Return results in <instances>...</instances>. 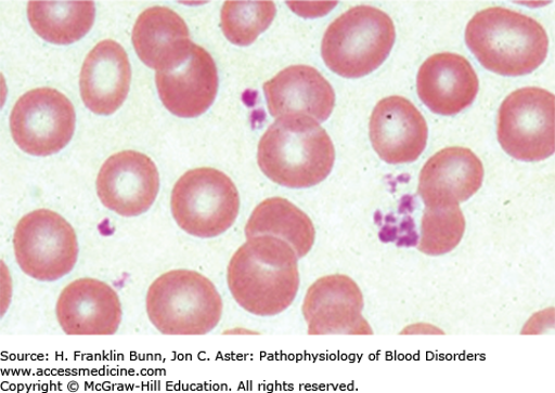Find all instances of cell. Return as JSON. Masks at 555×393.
<instances>
[{
    "label": "cell",
    "instance_id": "1",
    "mask_svg": "<svg viewBox=\"0 0 555 393\" xmlns=\"http://www.w3.org/2000/svg\"><path fill=\"white\" fill-rule=\"evenodd\" d=\"M298 259L291 245L281 238H248L228 266V286L234 300L255 316L284 313L299 290Z\"/></svg>",
    "mask_w": 555,
    "mask_h": 393
},
{
    "label": "cell",
    "instance_id": "2",
    "mask_svg": "<svg viewBox=\"0 0 555 393\" xmlns=\"http://www.w3.org/2000/svg\"><path fill=\"white\" fill-rule=\"evenodd\" d=\"M257 160L271 182L287 188H309L332 173L335 147L313 119H278L260 139Z\"/></svg>",
    "mask_w": 555,
    "mask_h": 393
},
{
    "label": "cell",
    "instance_id": "3",
    "mask_svg": "<svg viewBox=\"0 0 555 393\" xmlns=\"http://www.w3.org/2000/svg\"><path fill=\"white\" fill-rule=\"evenodd\" d=\"M465 39L483 68L505 77L533 73L548 53L544 27L529 15L503 8L473 16Z\"/></svg>",
    "mask_w": 555,
    "mask_h": 393
},
{
    "label": "cell",
    "instance_id": "4",
    "mask_svg": "<svg viewBox=\"0 0 555 393\" xmlns=\"http://www.w3.org/2000/svg\"><path fill=\"white\" fill-rule=\"evenodd\" d=\"M145 305L153 325L167 336H205L219 325L223 311L214 283L185 270L157 277L146 293Z\"/></svg>",
    "mask_w": 555,
    "mask_h": 393
},
{
    "label": "cell",
    "instance_id": "5",
    "mask_svg": "<svg viewBox=\"0 0 555 393\" xmlns=\"http://www.w3.org/2000/svg\"><path fill=\"white\" fill-rule=\"evenodd\" d=\"M396 38V27L388 14L367 5L356 6L325 30L322 57L338 76L362 78L380 68Z\"/></svg>",
    "mask_w": 555,
    "mask_h": 393
},
{
    "label": "cell",
    "instance_id": "6",
    "mask_svg": "<svg viewBox=\"0 0 555 393\" xmlns=\"http://www.w3.org/2000/svg\"><path fill=\"white\" fill-rule=\"evenodd\" d=\"M172 215L191 236L214 238L230 231L240 211V194L223 172L201 168L186 172L171 194Z\"/></svg>",
    "mask_w": 555,
    "mask_h": 393
},
{
    "label": "cell",
    "instance_id": "7",
    "mask_svg": "<svg viewBox=\"0 0 555 393\" xmlns=\"http://www.w3.org/2000/svg\"><path fill=\"white\" fill-rule=\"evenodd\" d=\"M13 248L23 272L42 283L69 274L79 252L74 227L48 209L31 211L16 224Z\"/></svg>",
    "mask_w": 555,
    "mask_h": 393
},
{
    "label": "cell",
    "instance_id": "8",
    "mask_svg": "<svg viewBox=\"0 0 555 393\" xmlns=\"http://www.w3.org/2000/svg\"><path fill=\"white\" fill-rule=\"evenodd\" d=\"M502 149L520 161H542L555 152V100L540 88H525L505 97L499 110Z\"/></svg>",
    "mask_w": 555,
    "mask_h": 393
},
{
    "label": "cell",
    "instance_id": "9",
    "mask_svg": "<svg viewBox=\"0 0 555 393\" xmlns=\"http://www.w3.org/2000/svg\"><path fill=\"white\" fill-rule=\"evenodd\" d=\"M76 127L74 105L51 88L28 91L15 103L10 118L11 134L21 149L37 157L52 156L72 141Z\"/></svg>",
    "mask_w": 555,
    "mask_h": 393
},
{
    "label": "cell",
    "instance_id": "10",
    "mask_svg": "<svg viewBox=\"0 0 555 393\" xmlns=\"http://www.w3.org/2000/svg\"><path fill=\"white\" fill-rule=\"evenodd\" d=\"M361 288L347 275H328L309 287L302 313L310 336H371Z\"/></svg>",
    "mask_w": 555,
    "mask_h": 393
},
{
    "label": "cell",
    "instance_id": "11",
    "mask_svg": "<svg viewBox=\"0 0 555 393\" xmlns=\"http://www.w3.org/2000/svg\"><path fill=\"white\" fill-rule=\"evenodd\" d=\"M158 191L155 162L138 152L111 156L96 178V193L102 204L124 218H137L149 211Z\"/></svg>",
    "mask_w": 555,
    "mask_h": 393
},
{
    "label": "cell",
    "instance_id": "12",
    "mask_svg": "<svg viewBox=\"0 0 555 393\" xmlns=\"http://www.w3.org/2000/svg\"><path fill=\"white\" fill-rule=\"evenodd\" d=\"M373 149L387 163L414 162L428 143V125L415 105L403 96L385 97L370 120Z\"/></svg>",
    "mask_w": 555,
    "mask_h": 393
},
{
    "label": "cell",
    "instance_id": "13",
    "mask_svg": "<svg viewBox=\"0 0 555 393\" xmlns=\"http://www.w3.org/2000/svg\"><path fill=\"white\" fill-rule=\"evenodd\" d=\"M56 317L69 336H113L119 330L122 309L116 290L95 278H79L65 287Z\"/></svg>",
    "mask_w": 555,
    "mask_h": 393
},
{
    "label": "cell",
    "instance_id": "14",
    "mask_svg": "<svg viewBox=\"0 0 555 393\" xmlns=\"http://www.w3.org/2000/svg\"><path fill=\"white\" fill-rule=\"evenodd\" d=\"M156 87L163 105L178 118L201 117L214 105L219 91L216 61L198 44L176 69L156 73Z\"/></svg>",
    "mask_w": 555,
    "mask_h": 393
},
{
    "label": "cell",
    "instance_id": "15",
    "mask_svg": "<svg viewBox=\"0 0 555 393\" xmlns=\"http://www.w3.org/2000/svg\"><path fill=\"white\" fill-rule=\"evenodd\" d=\"M268 108L274 119L309 118L328 120L336 96L330 81L308 65H292L263 87Z\"/></svg>",
    "mask_w": 555,
    "mask_h": 393
},
{
    "label": "cell",
    "instance_id": "16",
    "mask_svg": "<svg viewBox=\"0 0 555 393\" xmlns=\"http://www.w3.org/2000/svg\"><path fill=\"white\" fill-rule=\"evenodd\" d=\"M483 176L482 162L475 153L462 146L446 147L424 163L418 195L426 207L460 205L481 188Z\"/></svg>",
    "mask_w": 555,
    "mask_h": 393
},
{
    "label": "cell",
    "instance_id": "17",
    "mask_svg": "<svg viewBox=\"0 0 555 393\" xmlns=\"http://www.w3.org/2000/svg\"><path fill=\"white\" fill-rule=\"evenodd\" d=\"M417 92L420 100L431 112L451 117L475 103L479 78L465 57L440 53L422 64L417 75Z\"/></svg>",
    "mask_w": 555,
    "mask_h": 393
},
{
    "label": "cell",
    "instance_id": "18",
    "mask_svg": "<svg viewBox=\"0 0 555 393\" xmlns=\"http://www.w3.org/2000/svg\"><path fill=\"white\" fill-rule=\"evenodd\" d=\"M132 68L121 44L113 40L98 43L80 71L81 100L98 116H111L127 100Z\"/></svg>",
    "mask_w": 555,
    "mask_h": 393
},
{
    "label": "cell",
    "instance_id": "19",
    "mask_svg": "<svg viewBox=\"0 0 555 393\" xmlns=\"http://www.w3.org/2000/svg\"><path fill=\"white\" fill-rule=\"evenodd\" d=\"M132 39L139 58L157 73L181 67L194 44L182 16L163 6L142 12Z\"/></svg>",
    "mask_w": 555,
    "mask_h": 393
},
{
    "label": "cell",
    "instance_id": "20",
    "mask_svg": "<svg viewBox=\"0 0 555 393\" xmlns=\"http://www.w3.org/2000/svg\"><path fill=\"white\" fill-rule=\"evenodd\" d=\"M247 239L256 236H273L287 241L299 259L313 249L315 227L305 212L283 198L260 202L246 226Z\"/></svg>",
    "mask_w": 555,
    "mask_h": 393
},
{
    "label": "cell",
    "instance_id": "21",
    "mask_svg": "<svg viewBox=\"0 0 555 393\" xmlns=\"http://www.w3.org/2000/svg\"><path fill=\"white\" fill-rule=\"evenodd\" d=\"M28 21L37 35L54 44L83 39L93 26V2H29Z\"/></svg>",
    "mask_w": 555,
    "mask_h": 393
},
{
    "label": "cell",
    "instance_id": "22",
    "mask_svg": "<svg viewBox=\"0 0 555 393\" xmlns=\"http://www.w3.org/2000/svg\"><path fill=\"white\" fill-rule=\"evenodd\" d=\"M465 228L466 221L460 205L426 207L417 249L431 257L450 253L459 247Z\"/></svg>",
    "mask_w": 555,
    "mask_h": 393
},
{
    "label": "cell",
    "instance_id": "23",
    "mask_svg": "<svg viewBox=\"0 0 555 393\" xmlns=\"http://www.w3.org/2000/svg\"><path fill=\"white\" fill-rule=\"evenodd\" d=\"M272 2H225L221 11V28L227 40L247 47L272 24L275 16Z\"/></svg>",
    "mask_w": 555,
    "mask_h": 393
}]
</instances>
